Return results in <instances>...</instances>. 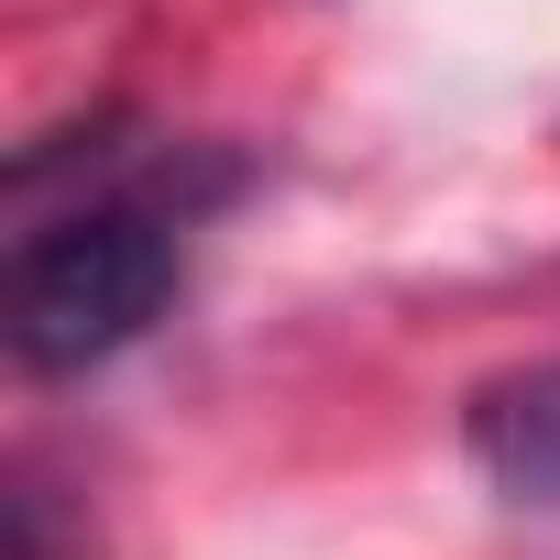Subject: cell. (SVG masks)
<instances>
[{
	"mask_svg": "<svg viewBox=\"0 0 560 560\" xmlns=\"http://www.w3.org/2000/svg\"><path fill=\"white\" fill-rule=\"evenodd\" d=\"M67 154V143H45ZM67 198H23L12 264H0V330H12L23 374H89L132 352L176 287H187V231L231 187L220 154L198 143H89L67 154Z\"/></svg>",
	"mask_w": 560,
	"mask_h": 560,
	"instance_id": "obj_1",
	"label": "cell"
},
{
	"mask_svg": "<svg viewBox=\"0 0 560 560\" xmlns=\"http://www.w3.org/2000/svg\"><path fill=\"white\" fill-rule=\"evenodd\" d=\"M462 451H472V472H483L505 505L560 516V352H549V363H516V374H494V385H472Z\"/></svg>",
	"mask_w": 560,
	"mask_h": 560,
	"instance_id": "obj_2",
	"label": "cell"
}]
</instances>
